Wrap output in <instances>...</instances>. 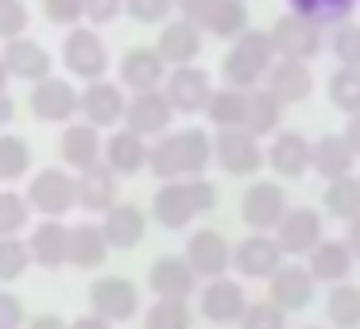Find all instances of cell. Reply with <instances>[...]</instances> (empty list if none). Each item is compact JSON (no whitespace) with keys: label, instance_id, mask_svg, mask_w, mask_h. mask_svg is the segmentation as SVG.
I'll use <instances>...</instances> for the list:
<instances>
[{"label":"cell","instance_id":"10","mask_svg":"<svg viewBox=\"0 0 360 329\" xmlns=\"http://www.w3.org/2000/svg\"><path fill=\"white\" fill-rule=\"evenodd\" d=\"M240 217L252 233H267L279 228V221L287 217V194L279 182H252L240 198Z\"/></svg>","mask_w":360,"mask_h":329},{"label":"cell","instance_id":"33","mask_svg":"<svg viewBox=\"0 0 360 329\" xmlns=\"http://www.w3.org/2000/svg\"><path fill=\"white\" fill-rule=\"evenodd\" d=\"M205 117L217 128H244L248 124V89H236V86L213 89L210 105H205Z\"/></svg>","mask_w":360,"mask_h":329},{"label":"cell","instance_id":"30","mask_svg":"<svg viewBox=\"0 0 360 329\" xmlns=\"http://www.w3.org/2000/svg\"><path fill=\"white\" fill-rule=\"evenodd\" d=\"M101 228H105V236H109L112 248L128 252V248H136V244L143 240V233H148V217H143L140 205L124 202V205H112V209L105 213Z\"/></svg>","mask_w":360,"mask_h":329},{"label":"cell","instance_id":"57","mask_svg":"<svg viewBox=\"0 0 360 329\" xmlns=\"http://www.w3.org/2000/svg\"><path fill=\"white\" fill-rule=\"evenodd\" d=\"M8 78L12 74H8V66H4V58H0V89H8Z\"/></svg>","mask_w":360,"mask_h":329},{"label":"cell","instance_id":"52","mask_svg":"<svg viewBox=\"0 0 360 329\" xmlns=\"http://www.w3.org/2000/svg\"><path fill=\"white\" fill-rule=\"evenodd\" d=\"M70 329H112V321L89 310V314H82V318H74V321H70Z\"/></svg>","mask_w":360,"mask_h":329},{"label":"cell","instance_id":"53","mask_svg":"<svg viewBox=\"0 0 360 329\" xmlns=\"http://www.w3.org/2000/svg\"><path fill=\"white\" fill-rule=\"evenodd\" d=\"M27 329H70V321H63L58 314H35L27 321Z\"/></svg>","mask_w":360,"mask_h":329},{"label":"cell","instance_id":"54","mask_svg":"<svg viewBox=\"0 0 360 329\" xmlns=\"http://www.w3.org/2000/svg\"><path fill=\"white\" fill-rule=\"evenodd\" d=\"M12 117H16V101H12L8 89H0V128L12 124Z\"/></svg>","mask_w":360,"mask_h":329},{"label":"cell","instance_id":"27","mask_svg":"<svg viewBox=\"0 0 360 329\" xmlns=\"http://www.w3.org/2000/svg\"><path fill=\"white\" fill-rule=\"evenodd\" d=\"M267 89L279 97L283 105H298L314 93V74L302 58H279L267 74Z\"/></svg>","mask_w":360,"mask_h":329},{"label":"cell","instance_id":"18","mask_svg":"<svg viewBox=\"0 0 360 329\" xmlns=\"http://www.w3.org/2000/svg\"><path fill=\"white\" fill-rule=\"evenodd\" d=\"M321 236H326V225L314 209H287V217L275 228V240L287 256H310L321 244Z\"/></svg>","mask_w":360,"mask_h":329},{"label":"cell","instance_id":"9","mask_svg":"<svg viewBox=\"0 0 360 329\" xmlns=\"http://www.w3.org/2000/svg\"><path fill=\"white\" fill-rule=\"evenodd\" d=\"M271 43H275V55L279 58H302V63H310L321 51V24L298 16V12H287V16L275 20Z\"/></svg>","mask_w":360,"mask_h":329},{"label":"cell","instance_id":"22","mask_svg":"<svg viewBox=\"0 0 360 329\" xmlns=\"http://www.w3.org/2000/svg\"><path fill=\"white\" fill-rule=\"evenodd\" d=\"M117 205V171L109 163H94L78 171V209L86 213H109Z\"/></svg>","mask_w":360,"mask_h":329},{"label":"cell","instance_id":"12","mask_svg":"<svg viewBox=\"0 0 360 329\" xmlns=\"http://www.w3.org/2000/svg\"><path fill=\"white\" fill-rule=\"evenodd\" d=\"M163 93L174 105V112H205V105L213 97V86H210V74L190 63V66H174L167 74Z\"/></svg>","mask_w":360,"mask_h":329},{"label":"cell","instance_id":"3","mask_svg":"<svg viewBox=\"0 0 360 329\" xmlns=\"http://www.w3.org/2000/svg\"><path fill=\"white\" fill-rule=\"evenodd\" d=\"M275 66V43L271 32H244L240 39H233V51L221 58V74L229 86L236 89H256V82H264Z\"/></svg>","mask_w":360,"mask_h":329},{"label":"cell","instance_id":"50","mask_svg":"<svg viewBox=\"0 0 360 329\" xmlns=\"http://www.w3.org/2000/svg\"><path fill=\"white\" fill-rule=\"evenodd\" d=\"M0 329H24V302L12 290H0Z\"/></svg>","mask_w":360,"mask_h":329},{"label":"cell","instance_id":"23","mask_svg":"<svg viewBox=\"0 0 360 329\" xmlns=\"http://www.w3.org/2000/svg\"><path fill=\"white\" fill-rule=\"evenodd\" d=\"M58 151H63V163H66V167H74V171H86V167L101 163V155H105L101 128H94L89 120L66 124L63 140H58Z\"/></svg>","mask_w":360,"mask_h":329},{"label":"cell","instance_id":"13","mask_svg":"<svg viewBox=\"0 0 360 329\" xmlns=\"http://www.w3.org/2000/svg\"><path fill=\"white\" fill-rule=\"evenodd\" d=\"M171 117H174V105L167 101L163 89H148V93H132L128 112H124V128H132L143 140H151V136H167Z\"/></svg>","mask_w":360,"mask_h":329},{"label":"cell","instance_id":"39","mask_svg":"<svg viewBox=\"0 0 360 329\" xmlns=\"http://www.w3.org/2000/svg\"><path fill=\"white\" fill-rule=\"evenodd\" d=\"M329 101L341 112L356 117L360 112V66H337L329 74Z\"/></svg>","mask_w":360,"mask_h":329},{"label":"cell","instance_id":"56","mask_svg":"<svg viewBox=\"0 0 360 329\" xmlns=\"http://www.w3.org/2000/svg\"><path fill=\"white\" fill-rule=\"evenodd\" d=\"M352 248V256H360V217L356 221H349V240H345Z\"/></svg>","mask_w":360,"mask_h":329},{"label":"cell","instance_id":"7","mask_svg":"<svg viewBox=\"0 0 360 329\" xmlns=\"http://www.w3.org/2000/svg\"><path fill=\"white\" fill-rule=\"evenodd\" d=\"M78 105H82V93L74 89V82L66 78H43L32 86V97H27V109L35 112V120L43 124H70L78 117Z\"/></svg>","mask_w":360,"mask_h":329},{"label":"cell","instance_id":"48","mask_svg":"<svg viewBox=\"0 0 360 329\" xmlns=\"http://www.w3.org/2000/svg\"><path fill=\"white\" fill-rule=\"evenodd\" d=\"M43 16L55 27H78V20L86 16V0H43Z\"/></svg>","mask_w":360,"mask_h":329},{"label":"cell","instance_id":"32","mask_svg":"<svg viewBox=\"0 0 360 329\" xmlns=\"http://www.w3.org/2000/svg\"><path fill=\"white\" fill-rule=\"evenodd\" d=\"M310 275L318 283H345L352 271V248L345 240H321L310 252Z\"/></svg>","mask_w":360,"mask_h":329},{"label":"cell","instance_id":"8","mask_svg":"<svg viewBox=\"0 0 360 329\" xmlns=\"http://www.w3.org/2000/svg\"><path fill=\"white\" fill-rule=\"evenodd\" d=\"M213 159L225 174H256L267 155L259 151V136L248 128H221L213 140Z\"/></svg>","mask_w":360,"mask_h":329},{"label":"cell","instance_id":"20","mask_svg":"<svg viewBox=\"0 0 360 329\" xmlns=\"http://www.w3.org/2000/svg\"><path fill=\"white\" fill-rule=\"evenodd\" d=\"M0 58H4V66H8L12 78H20V82H43V78H51V70H55V63H51V51L43 47V43L27 39V35L4 43Z\"/></svg>","mask_w":360,"mask_h":329},{"label":"cell","instance_id":"35","mask_svg":"<svg viewBox=\"0 0 360 329\" xmlns=\"http://www.w3.org/2000/svg\"><path fill=\"white\" fill-rule=\"evenodd\" d=\"M287 8L314 20V24H321V27H341L352 20L356 0H287Z\"/></svg>","mask_w":360,"mask_h":329},{"label":"cell","instance_id":"24","mask_svg":"<svg viewBox=\"0 0 360 329\" xmlns=\"http://www.w3.org/2000/svg\"><path fill=\"white\" fill-rule=\"evenodd\" d=\"M314 275L310 267H279V271L271 275V287H267V298H271L279 310L295 314V310H306L314 298Z\"/></svg>","mask_w":360,"mask_h":329},{"label":"cell","instance_id":"44","mask_svg":"<svg viewBox=\"0 0 360 329\" xmlns=\"http://www.w3.org/2000/svg\"><path fill=\"white\" fill-rule=\"evenodd\" d=\"M32 16H27V4L24 0H0V43L20 39L27 32Z\"/></svg>","mask_w":360,"mask_h":329},{"label":"cell","instance_id":"40","mask_svg":"<svg viewBox=\"0 0 360 329\" xmlns=\"http://www.w3.org/2000/svg\"><path fill=\"white\" fill-rule=\"evenodd\" d=\"M32 171V148L24 136H0V182H16Z\"/></svg>","mask_w":360,"mask_h":329},{"label":"cell","instance_id":"49","mask_svg":"<svg viewBox=\"0 0 360 329\" xmlns=\"http://www.w3.org/2000/svg\"><path fill=\"white\" fill-rule=\"evenodd\" d=\"M124 12V0H86V20L94 27H105Z\"/></svg>","mask_w":360,"mask_h":329},{"label":"cell","instance_id":"38","mask_svg":"<svg viewBox=\"0 0 360 329\" xmlns=\"http://www.w3.org/2000/svg\"><path fill=\"white\" fill-rule=\"evenodd\" d=\"M321 205H326V213L337 221H356L360 217V179H352V174L333 179L326 190V198H321Z\"/></svg>","mask_w":360,"mask_h":329},{"label":"cell","instance_id":"16","mask_svg":"<svg viewBox=\"0 0 360 329\" xmlns=\"http://www.w3.org/2000/svg\"><path fill=\"white\" fill-rule=\"evenodd\" d=\"M186 259L202 279H221L233 267V248L217 228H198L186 240Z\"/></svg>","mask_w":360,"mask_h":329},{"label":"cell","instance_id":"28","mask_svg":"<svg viewBox=\"0 0 360 329\" xmlns=\"http://www.w3.org/2000/svg\"><path fill=\"white\" fill-rule=\"evenodd\" d=\"M148 140H143L140 132H132V128H117V132L105 140V163L112 167L117 174H140L143 167H148Z\"/></svg>","mask_w":360,"mask_h":329},{"label":"cell","instance_id":"34","mask_svg":"<svg viewBox=\"0 0 360 329\" xmlns=\"http://www.w3.org/2000/svg\"><path fill=\"white\" fill-rule=\"evenodd\" d=\"M202 32L217 35V39H240L248 32V4L244 0H217L205 16Z\"/></svg>","mask_w":360,"mask_h":329},{"label":"cell","instance_id":"11","mask_svg":"<svg viewBox=\"0 0 360 329\" xmlns=\"http://www.w3.org/2000/svg\"><path fill=\"white\" fill-rule=\"evenodd\" d=\"M78 112H82V120H89L94 128H117L128 112V97L117 82L97 78V82H86Z\"/></svg>","mask_w":360,"mask_h":329},{"label":"cell","instance_id":"45","mask_svg":"<svg viewBox=\"0 0 360 329\" xmlns=\"http://www.w3.org/2000/svg\"><path fill=\"white\" fill-rule=\"evenodd\" d=\"M333 55L341 58V66H360V24H341L333 27V39H329Z\"/></svg>","mask_w":360,"mask_h":329},{"label":"cell","instance_id":"42","mask_svg":"<svg viewBox=\"0 0 360 329\" xmlns=\"http://www.w3.org/2000/svg\"><path fill=\"white\" fill-rule=\"evenodd\" d=\"M32 248L20 236H0V283H16L24 279V271L32 267Z\"/></svg>","mask_w":360,"mask_h":329},{"label":"cell","instance_id":"14","mask_svg":"<svg viewBox=\"0 0 360 329\" xmlns=\"http://www.w3.org/2000/svg\"><path fill=\"white\" fill-rule=\"evenodd\" d=\"M233 267L244 275V279H271V275L283 267L279 240H271V236H264V233L244 236V240L233 248Z\"/></svg>","mask_w":360,"mask_h":329},{"label":"cell","instance_id":"17","mask_svg":"<svg viewBox=\"0 0 360 329\" xmlns=\"http://www.w3.org/2000/svg\"><path fill=\"white\" fill-rule=\"evenodd\" d=\"M167 82V58L155 47H132L120 58V86L132 93H148Z\"/></svg>","mask_w":360,"mask_h":329},{"label":"cell","instance_id":"37","mask_svg":"<svg viewBox=\"0 0 360 329\" xmlns=\"http://www.w3.org/2000/svg\"><path fill=\"white\" fill-rule=\"evenodd\" d=\"M279 117H283V101L271 89H252L248 93V132L252 136H271L279 132Z\"/></svg>","mask_w":360,"mask_h":329},{"label":"cell","instance_id":"43","mask_svg":"<svg viewBox=\"0 0 360 329\" xmlns=\"http://www.w3.org/2000/svg\"><path fill=\"white\" fill-rule=\"evenodd\" d=\"M27 217H32V202L16 190H0V236L24 233Z\"/></svg>","mask_w":360,"mask_h":329},{"label":"cell","instance_id":"21","mask_svg":"<svg viewBox=\"0 0 360 329\" xmlns=\"http://www.w3.org/2000/svg\"><path fill=\"white\" fill-rule=\"evenodd\" d=\"M194 283H198V271L190 267L186 256H159L148 275V287L155 298H182L186 302L194 295Z\"/></svg>","mask_w":360,"mask_h":329},{"label":"cell","instance_id":"55","mask_svg":"<svg viewBox=\"0 0 360 329\" xmlns=\"http://www.w3.org/2000/svg\"><path fill=\"white\" fill-rule=\"evenodd\" d=\"M341 136L349 140V148L360 155V112H356V117H349V124H345V132H341Z\"/></svg>","mask_w":360,"mask_h":329},{"label":"cell","instance_id":"6","mask_svg":"<svg viewBox=\"0 0 360 329\" xmlns=\"http://www.w3.org/2000/svg\"><path fill=\"white\" fill-rule=\"evenodd\" d=\"M89 310L117 321H132L140 314V287L124 275H101V279L89 283Z\"/></svg>","mask_w":360,"mask_h":329},{"label":"cell","instance_id":"51","mask_svg":"<svg viewBox=\"0 0 360 329\" xmlns=\"http://www.w3.org/2000/svg\"><path fill=\"white\" fill-rule=\"evenodd\" d=\"M213 4H217V0H174L179 16H182V20H190V24H198V27L205 24V16H210Z\"/></svg>","mask_w":360,"mask_h":329},{"label":"cell","instance_id":"31","mask_svg":"<svg viewBox=\"0 0 360 329\" xmlns=\"http://www.w3.org/2000/svg\"><path fill=\"white\" fill-rule=\"evenodd\" d=\"M352 159H356V151L349 148V140H345V136H321V140L314 143L310 171L321 174L326 182H333V179L352 174Z\"/></svg>","mask_w":360,"mask_h":329},{"label":"cell","instance_id":"46","mask_svg":"<svg viewBox=\"0 0 360 329\" xmlns=\"http://www.w3.org/2000/svg\"><path fill=\"white\" fill-rule=\"evenodd\" d=\"M240 329H287V310H279L275 302H256L244 310Z\"/></svg>","mask_w":360,"mask_h":329},{"label":"cell","instance_id":"47","mask_svg":"<svg viewBox=\"0 0 360 329\" xmlns=\"http://www.w3.org/2000/svg\"><path fill=\"white\" fill-rule=\"evenodd\" d=\"M124 12L136 24H163L174 12V0H124Z\"/></svg>","mask_w":360,"mask_h":329},{"label":"cell","instance_id":"19","mask_svg":"<svg viewBox=\"0 0 360 329\" xmlns=\"http://www.w3.org/2000/svg\"><path fill=\"white\" fill-rule=\"evenodd\" d=\"M202 314L213 321V325H236V321L244 318V310H248V298H244V287L233 279H210L202 290Z\"/></svg>","mask_w":360,"mask_h":329},{"label":"cell","instance_id":"1","mask_svg":"<svg viewBox=\"0 0 360 329\" xmlns=\"http://www.w3.org/2000/svg\"><path fill=\"white\" fill-rule=\"evenodd\" d=\"M210 163H213V140L202 128H182V132L159 136V143H151L148 155V171L159 182L198 179V174H205Z\"/></svg>","mask_w":360,"mask_h":329},{"label":"cell","instance_id":"2","mask_svg":"<svg viewBox=\"0 0 360 329\" xmlns=\"http://www.w3.org/2000/svg\"><path fill=\"white\" fill-rule=\"evenodd\" d=\"M217 205V186L210 179H174L163 182L151 198V217L159 221L163 228H186L194 217L210 213Z\"/></svg>","mask_w":360,"mask_h":329},{"label":"cell","instance_id":"4","mask_svg":"<svg viewBox=\"0 0 360 329\" xmlns=\"http://www.w3.org/2000/svg\"><path fill=\"white\" fill-rule=\"evenodd\" d=\"M63 66L82 82H97L109 70V47L94 27H70L63 39Z\"/></svg>","mask_w":360,"mask_h":329},{"label":"cell","instance_id":"36","mask_svg":"<svg viewBox=\"0 0 360 329\" xmlns=\"http://www.w3.org/2000/svg\"><path fill=\"white\" fill-rule=\"evenodd\" d=\"M326 314L333 329H360V287L333 283V290L326 298Z\"/></svg>","mask_w":360,"mask_h":329},{"label":"cell","instance_id":"5","mask_svg":"<svg viewBox=\"0 0 360 329\" xmlns=\"http://www.w3.org/2000/svg\"><path fill=\"white\" fill-rule=\"evenodd\" d=\"M27 202H32V209H39L43 217H63V213L78 209V174L47 167V171H39L32 179Z\"/></svg>","mask_w":360,"mask_h":329},{"label":"cell","instance_id":"26","mask_svg":"<svg viewBox=\"0 0 360 329\" xmlns=\"http://www.w3.org/2000/svg\"><path fill=\"white\" fill-rule=\"evenodd\" d=\"M310 159H314V143L298 132H275V143L267 148V163L283 179H302L310 171Z\"/></svg>","mask_w":360,"mask_h":329},{"label":"cell","instance_id":"25","mask_svg":"<svg viewBox=\"0 0 360 329\" xmlns=\"http://www.w3.org/2000/svg\"><path fill=\"white\" fill-rule=\"evenodd\" d=\"M155 51L167 58V66H190L202 55V27L190 24V20H171L159 32Z\"/></svg>","mask_w":360,"mask_h":329},{"label":"cell","instance_id":"29","mask_svg":"<svg viewBox=\"0 0 360 329\" xmlns=\"http://www.w3.org/2000/svg\"><path fill=\"white\" fill-rule=\"evenodd\" d=\"M109 236H105L101 225H89V221H82V225H70V267H78V271H94V267H101L105 259H109Z\"/></svg>","mask_w":360,"mask_h":329},{"label":"cell","instance_id":"41","mask_svg":"<svg viewBox=\"0 0 360 329\" xmlns=\"http://www.w3.org/2000/svg\"><path fill=\"white\" fill-rule=\"evenodd\" d=\"M143 329H190V306L182 298H155L143 314Z\"/></svg>","mask_w":360,"mask_h":329},{"label":"cell","instance_id":"15","mask_svg":"<svg viewBox=\"0 0 360 329\" xmlns=\"http://www.w3.org/2000/svg\"><path fill=\"white\" fill-rule=\"evenodd\" d=\"M27 248H32V259L39 267L58 271V267L70 264V225H63V217H43L27 236Z\"/></svg>","mask_w":360,"mask_h":329}]
</instances>
